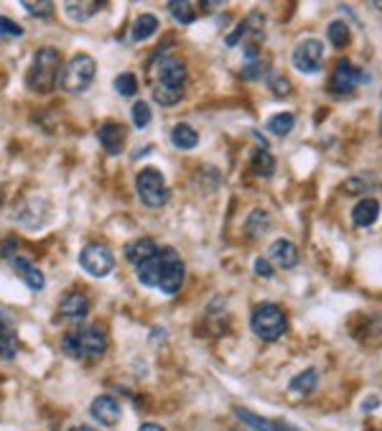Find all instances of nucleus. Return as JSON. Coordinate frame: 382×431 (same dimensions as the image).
<instances>
[{
  "instance_id": "obj_31",
  "label": "nucleus",
  "mask_w": 382,
  "mask_h": 431,
  "mask_svg": "<svg viewBox=\"0 0 382 431\" xmlns=\"http://www.w3.org/2000/svg\"><path fill=\"white\" fill-rule=\"evenodd\" d=\"M21 6L26 8L31 15H36V18H52V13H54V3H49V0H36V3L23 0Z\"/></svg>"
},
{
  "instance_id": "obj_27",
  "label": "nucleus",
  "mask_w": 382,
  "mask_h": 431,
  "mask_svg": "<svg viewBox=\"0 0 382 431\" xmlns=\"http://www.w3.org/2000/svg\"><path fill=\"white\" fill-rule=\"evenodd\" d=\"M252 169H255V174H260V176H273V172H275V158H273L270 151L257 149L255 153H252Z\"/></svg>"
},
{
  "instance_id": "obj_38",
  "label": "nucleus",
  "mask_w": 382,
  "mask_h": 431,
  "mask_svg": "<svg viewBox=\"0 0 382 431\" xmlns=\"http://www.w3.org/2000/svg\"><path fill=\"white\" fill-rule=\"evenodd\" d=\"M69 431H97V429H92V426H87V424H79V426H72Z\"/></svg>"
},
{
  "instance_id": "obj_10",
  "label": "nucleus",
  "mask_w": 382,
  "mask_h": 431,
  "mask_svg": "<svg viewBox=\"0 0 382 431\" xmlns=\"http://www.w3.org/2000/svg\"><path fill=\"white\" fill-rule=\"evenodd\" d=\"M362 82H369V77L362 75V69L354 67L349 59H339L337 67H334V75H331L329 89L334 95H349V92H354Z\"/></svg>"
},
{
  "instance_id": "obj_21",
  "label": "nucleus",
  "mask_w": 382,
  "mask_h": 431,
  "mask_svg": "<svg viewBox=\"0 0 382 431\" xmlns=\"http://www.w3.org/2000/svg\"><path fill=\"white\" fill-rule=\"evenodd\" d=\"M171 143L178 151H191L199 146V133L191 126H186V123H176L171 128Z\"/></svg>"
},
{
  "instance_id": "obj_3",
  "label": "nucleus",
  "mask_w": 382,
  "mask_h": 431,
  "mask_svg": "<svg viewBox=\"0 0 382 431\" xmlns=\"http://www.w3.org/2000/svg\"><path fill=\"white\" fill-rule=\"evenodd\" d=\"M61 347H64L66 355L77 357V360H97L107 349V335L97 324H84V327L66 332L64 340H61Z\"/></svg>"
},
{
  "instance_id": "obj_37",
  "label": "nucleus",
  "mask_w": 382,
  "mask_h": 431,
  "mask_svg": "<svg viewBox=\"0 0 382 431\" xmlns=\"http://www.w3.org/2000/svg\"><path fill=\"white\" fill-rule=\"evenodd\" d=\"M138 431H163V426L161 424H151V421H148V424H143Z\"/></svg>"
},
{
  "instance_id": "obj_26",
  "label": "nucleus",
  "mask_w": 382,
  "mask_h": 431,
  "mask_svg": "<svg viewBox=\"0 0 382 431\" xmlns=\"http://www.w3.org/2000/svg\"><path fill=\"white\" fill-rule=\"evenodd\" d=\"M326 36H329L331 46L337 49H344L349 41H352V33H349V26L344 21H331L329 29H326Z\"/></svg>"
},
{
  "instance_id": "obj_6",
  "label": "nucleus",
  "mask_w": 382,
  "mask_h": 431,
  "mask_svg": "<svg viewBox=\"0 0 382 431\" xmlns=\"http://www.w3.org/2000/svg\"><path fill=\"white\" fill-rule=\"evenodd\" d=\"M135 189H138L140 202L146 204L148 209H161L169 204L171 199V189L166 184V179L158 169L153 166H146L143 172H138L135 176Z\"/></svg>"
},
{
  "instance_id": "obj_11",
  "label": "nucleus",
  "mask_w": 382,
  "mask_h": 431,
  "mask_svg": "<svg viewBox=\"0 0 382 431\" xmlns=\"http://www.w3.org/2000/svg\"><path fill=\"white\" fill-rule=\"evenodd\" d=\"M89 414H92V418H95L97 424L102 426H118L120 421V403L118 398H112V395H97L95 401H92V406H89Z\"/></svg>"
},
{
  "instance_id": "obj_1",
  "label": "nucleus",
  "mask_w": 382,
  "mask_h": 431,
  "mask_svg": "<svg viewBox=\"0 0 382 431\" xmlns=\"http://www.w3.org/2000/svg\"><path fill=\"white\" fill-rule=\"evenodd\" d=\"M189 69L176 54H158L153 75V100L163 107H174L184 100Z\"/></svg>"
},
{
  "instance_id": "obj_9",
  "label": "nucleus",
  "mask_w": 382,
  "mask_h": 431,
  "mask_svg": "<svg viewBox=\"0 0 382 431\" xmlns=\"http://www.w3.org/2000/svg\"><path fill=\"white\" fill-rule=\"evenodd\" d=\"M291 64L301 75H316L323 67V44L316 38H306L293 46L291 52Z\"/></svg>"
},
{
  "instance_id": "obj_35",
  "label": "nucleus",
  "mask_w": 382,
  "mask_h": 431,
  "mask_svg": "<svg viewBox=\"0 0 382 431\" xmlns=\"http://www.w3.org/2000/svg\"><path fill=\"white\" fill-rule=\"evenodd\" d=\"M15 250H18V240L15 238H6L3 240V245H0V258H15Z\"/></svg>"
},
{
  "instance_id": "obj_25",
  "label": "nucleus",
  "mask_w": 382,
  "mask_h": 431,
  "mask_svg": "<svg viewBox=\"0 0 382 431\" xmlns=\"http://www.w3.org/2000/svg\"><path fill=\"white\" fill-rule=\"evenodd\" d=\"M293 126H296L293 112H278V115H273V118L268 120V130H270L273 135H278V138L291 133Z\"/></svg>"
},
{
  "instance_id": "obj_30",
  "label": "nucleus",
  "mask_w": 382,
  "mask_h": 431,
  "mask_svg": "<svg viewBox=\"0 0 382 431\" xmlns=\"http://www.w3.org/2000/svg\"><path fill=\"white\" fill-rule=\"evenodd\" d=\"M115 89H118L123 97H132L138 92V80H135V75H130V72H123V75H118V80H115Z\"/></svg>"
},
{
  "instance_id": "obj_17",
  "label": "nucleus",
  "mask_w": 382,
  "mask_h": 431,
  "mask_svg": "<svg viewBox=\"0 0 382 431\" xmlns=\"http://www.w3.org/2000/svg\"><path fill=\"white\" fill-rule=\"evenodd\" d=\"M158 250H161V248L155 245L151 238H138V240H130L125 245V258L138 268L140 263H146V260H151L153 255H158Z\"/></svg>"
},
{
  "instance_id": "obj_5",
  "label": "nucleus",
  "mask_w": 382,
  "mask_h": 431,
  "mask_svg": "<svg viewBox=\"0 0 382 431\" xmlns=\"http://www.w3.org/2000/svg\"><path fill=\"white\" fill-rule=\"evenodd\" d=\"M250 329L252 335L265 340V342H275L280 337L286 335L288 329V319H286V312L275 304H260L252 309V317H250Z\"/></svg>"
},
{
  "instance_id": "obj_19",
  "label": "nucleus",
  "mask_w": 382,
  "mask_h": 431,
  "mask_svg": "<svg viewBox=\"0 0 382 431\" xmlns=\"http://www.w3.org/2000/svg\"><path fill=\"white\" fill-rule=\"evenodd\" d=\"M380 217V202L372 199V197H362L352 209V222L357 227H369L375 225V220Z\"/></svg>"
},
{
  "instance_id": "obj_29",
  "label": "nucleus",
  "mask_w": 382,
  "mask_h": 431,
  "mask_svg": "<svg viewBox=\"0 0 382 431\" xmlns=\"http://www.w3.org/2000/svg\"><path fill=\"white\" fill-rule=\"evenodd\" d=\"M130 115H132V126L138 128V130H143V128L151 126V107H148V103H143V100H138V103H132L130 107Z\"/></svg>"
},
{
  "instance_id": "obj_22",
  "label": "nucleus",
  "mask_w": 382,
  "mask_h": 431,
  "mask_svg": "<svg viewBox=\"0 0 382 431\" xmlns=\"http://www.w3.org/2000/svg\"><path fill=\"white\" fill-rule=\"evenodd\" d=\"M64 10L72 21L84 23V21H89L92 15H97L100 3H92V0H77V3H74V0H69V3H64Z\"/></svg>"
},
{
  "instance_id": "obj_7",
  "label": "nucleus",
  "mask_w": 382,
  "mask_h": 431,
  "mask_svg": "<svg viewBox=\"0 0 382 431\" xmlns=\"http://www.w3.org/2000/svg\"><path fill=\"white\" fill-rule=\"evenodd\" d=\"M186 266L184 258L174 250V248H161V278H158V291L163 294H178V289L184 286Z\"/></svg>"
},
{
  "instance_id": "obj_33",
  "label": "nucleus",
  "mask_w": 382,
  "mask_h": 431,
  "mask_svg": "<svg viewBox=\"0 0 382 431\" xmlns=\"http://www.w3.org/2000/svg\"><path fill=\"white\" fill-rule=\"evenodd\" d=\"M0 36L3 38H21L23 26H18L15 21H10L8 15H0Z\"/></svg>"
},
{
  "instance_id": "obj_32",
  "label": "nucleus",
  "mask_w": 382,
  "mask_h": 431,
  "mask_svg": "<svg viewBox=\"0 0 382 431\" xmlns=\"http://www.w3.org/2000/svg\"><path fill=\"white\" fill-rule=\"evenodd\" d=\"M268 84H270L273 89V95H278V97H286L291 95V82H288V77L286 75H275V72H270V77H268Z\"/></svg>"
},
{
  "instance_id": "obj_40",
  "label": "nucleus",
  "mask_w": 382,
  "mask_h": 431,
  "mask_svg": "<svg viewBox=\"0 0 382 431\" xmlns=\"http://www.w3.org/2000/svg\"><path fill=\"white\" fill-rule=\"evenodd\" d=\"M286 431H301V429H296L293 424H288V426H286Z\"/></svg>"
},
{
  "instance_id": "obj_18",
  "label": "nucleus",
  "mask_w": 382,
  "mask_h": 431,
  "mask_svg": "<svg viewBox=\"0 0 382 431\" xmlns=\"http://www.w3.org/2000/svg\"><path fill=\"white\" fill-rule=\"evenodd\" d=\"M237 418L243 421L245 426H250L252 431H286L288 421H273V418H265L260 414L250 409H235Z\"/></svg>"
},
{
  "instance_id": "obj_41",
  "label": "nucleus",
  "mask_w": 382,
  "mask_h": 431,
  "mask_svg": "<svg viewBox=\"0 0 382 431\" xmlns=\"http://www.w3.org/2000/svg\"><path fill=\"white\" fill-rule=\"evenodd\" d=\"M372 431H382V429H372Z\"/></svg>"
},
{
  "instance_id": "obj_12",
  "label": "nucleus",
  "mask_w": 382,
  "mask_h": 431,
  "mask_svg": "<svg viewBox=\"0 0 382 431\" xmlns=\"http://www.w3.org/2000/svg\"><path fill=\"white\" fill-rule=\"evenodd\" d=\"M89 314V298L82 291H72L61 298L59 304V319L66 322H82Z\"/></svg>"
},
{
  "instance_id": "obj_39",
  "label": "nucleus",
  "mask_w": 382,
  "mask_h": 431,
  "mask_svg": "<svg viewBox=\"0 0 382 431\" xmlns=\"http://www.w3.org/2000/svg\"><path fill=\"white\" fill-rule=\"evenodd\" d=\"M377 406V398H367V403H365V411H372Z\"/></svg>"
},
{
  "instance_id": "obj_23",
  "label": "nucleus",
  "mask_w": 382,
  "mask_h": 431,
  "mask_svg": "<svg viewBox=\"0 0 382 431\" xmlns=\"http://www.w3.org/2000/svg\"><path fill=\"white\" fill-rule=\"evenodd\" d=\"M268 230H270V215H268L265 209H252L250 217H247V222H245V232H247L250 238H263Z\"/></svg>"
},
{
  "instance_id": "obj_28",
  "label": "nucleus",
  "mask_w": 382,
  "mask_h": 431,
  "mask_svg": "<svg viewBox=\"0 0 382 431\" xmlns=\"http://www.w3.org/2000/svg\"><path fill=\"white\" fill-rule=\"evenodd\" d=\"M169 10L171 15L176 18L178 23H194L197 21V8H194V3H189V0H178V3H169Z\"/></svg>"
},
{
  "instance_id": "obj_13",
  "label": "nucleus",
  "mask_w": 382,
  "mask_h": 431,
  "mask_svg": "<svg viewBox=\"0 0 382 431\" xmlns=\"http://www.w3.org/2000/svg\"><path fill=\"white\" fill-rule=\"evenodd\" d=\"M97 141L110 156H120L123 146H125V128L118 123H102L97 128Z\"/></svg>"
},
{
  "instance_id": "obj_15",
  "label": "nucleus",
  "mask_w": 382,
  "mask_h": 431,
  "mask_svg": "<svg viewBox=\"0 0 382 431\" xmlns=\"http://www.w3.org/2000/svg\"><path fill=\"white\" fill-rule=\"evenodd\" d=\"M18 355V337H15V319L8 312H0V357L13 360Z\"/></svg>"
},
{
  "instance_id": "obj_36",
  "label": "nucleus",
  "mask_w": 382,
  "mask_h": 431,
  "mask_svg": "<svg viewBox=\"0 0 382 431\" xmlns=\"http://www.w3.org/2000/svg\"><path fill=\"white\" fill-rule=\"evenodd\" d=\"M255 273H257V275H263V278H270V275H273V266H270V260L257 258V260H255Z\"/></svg>"
},
{
  "instance_id": "obj_8",
  "label": "nucleus",
  "mask_w": 382,
  "mask_h": 431,
  "mask_svg": "<svg viewBox=\"0 0 382 431\" xmlns=\"http://www.w3.org/2000/svg\"><path fill=\"white\" fill-rule=\"evenodd\" d=\"M79 266L84 273L95 275V278H105L115 268V255L105 243H89V245L82 248Z\"/></svg>"
},
{
  "instance_id": "obj_24",
  "label": "nucleus",
  "mask_w": 382,
  "mask_h": 431,
  "mask_svg": "<svg viewBox=\"0 0 382 431\" xmlns=\"http://www.w3.org/2000/svg\"><path fill=\"white\" fill-rule=\"evenodd\" d=\"M319 383V372L314 370V368H309V370H303L301 375H296L293 380H291V393L296 395H309L314 388H316Z\"/></svg>"
},
{
  "instance_id": "obj_14",
  "label": "nucleus",
  "mask_w": 382,
  "mask_h": 431,
  "mask_svg": "<svg viewBox=\"0 0 382 431\" xmlns=\"http://www.w3.org/2000/svg\"><path fill=\"white\" fill-rule=\"evenodd\" d=\"M8 266H10V268L15 271V273L21 275V281L26 283V286H29L31 291H41V289L46 286L44 271L33 266V263H31L29 258H18V255H15V258L8 260Z\"/></svg>"
},
{
  "instance_id": "obj_2",
  "label": "nucleus",
  "mask_w": 382,
  "mask_h": 431,
  "mask_svg": "<svg viewBox=\"0 0 382 431\" xmlns=\"http://www.w3.org/2000/svg\"><path fill=\"white\" fill-rule=\"evenodd\" d=\"M61 54L54 49V46H41L36 54H33V61H31V69L26 75V84L33 92H52L56 84H59L61 77Z\"/></svg>"
},
{
  "instance_id": "obj_20",
  "label": "nucleus",
  "mask_w": 382,
  "mask_h": 431,
  "mask_svg": "<svg viewBox=\"0 0 382 431\" xmlns=\"http://www.w3.org/2000/svg\"><path fill=\"white\" fill-rule=\"evenodd\" d=\"M158 31V18L153 13H138L130 26V38L132 41H146Z\"/></svg>"
},
{
  "instance_id": "obj_4",
  "label": "nucleus",
  "mask_w": 382,
  "mask_h": 431,
  "mask_svg": "<svg viewBox=\"0 0 382 431\" xmlns=\"http://www.w3.org/2000/svg\"><path fill=\"white\" fill-rule=\"evenodd\" d=\"M97 75V61L89 54H74L72 59L66 61L59 77V87L69 95H79L89 84L95 82Z\"/></svg>"
},
{
  "instance_id": "obj_16",
  "label": "nucleus",
  "mask_w": 382,
  "mask_h": 431,
  "mask_svg": "<svg viewBox=\"0 0 382 431\" xmlns=\"http://www.w3.org/2000/svg\"><path fill=\"white\" fill-rule=\"evenodd\" d=\"M268 255H270L273 263L278 268H283V271H291V268L298 266V248L286 238L275 240V243L268 248Z\"/></svg>"
},
{
  "instance_id": "obj_34",
  "label": "nucleus",
  "mask_w": 382,
  "mask_h": 431,
  "mask_svg": "<svg viewBox=\"0 0 382 431\" xmlns=\"http://www.w3.org/2000/svg\"><path fill=\"white\" fill-rule=\"evenodd\" d=\"M372 186H375V181H362V176H352V179H346L344 192L346 194H362V192H367V189H372Z\"/></svg>"
}]
</instances>
